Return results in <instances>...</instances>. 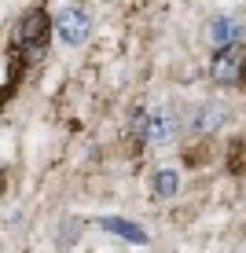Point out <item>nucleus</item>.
I'll use <instances>...</instances> for the list:
<instances>
[{"label": "nucleus", "mask_w": 246, "mask_h": 253, "mask_svg": "<svg viewBox=\"0 0 246 253\" xmlns=\"http://www.w3.org/2000/svg\"><path fill=\"white\" fill-rule=\"evenodd\" d=\"M51 41V19L45 7H30L15 26V51H22L26 63H41Z\"/></svg>", "instance_id": "obj_1"}, {"label": "nucleus", "mask_w": 246, "mask_h": 253, "mask_svg": "<svg viewBox=\"0 0 246 253\" xmlns=\"http://www.w3.org/2000/svg\"><path fill=\"white\" fill-rule=\"evenodd\" d=\"M243 59H246V48L243 44H228V48H217L213 59H209V77L217 84H239V74H243Z\"/></svg>", "instance_id": "obj_2"}, {"label": "nucleus", "mask_w": 246, "mask_h": 253, "mask_svg": "<svg viewBox=\"0 0 246 253\" xmlns=\"http://www.w3.org/2000/svg\"><path fill=\"white\" fill-rule=\"evenodd\" d=\"M55 33H59V41H63V44L77 48V44H85V41H89L92 19L81 11V7H63V11L55 15Z\"/></svg>", "instance_id": "obj_3"}, {"label": "nucleus", "mask_w": 246, "mask_h": 253, "mask_svg": "<svg viewBox=\"0 0 246 253\" xmlns=\"http://www.w3.org/2000/svg\"><path fill=\"white\" fill-rule=\"evenodd\" d=\"M136 128H140V139H144V143H169V139L177 136V118H173L169 110L140 114Z\"/></svg>", "instance_id": "obj_4"}, {"label": "nucleus", "mask_w": 246, "mask_h": 253, "mask_svg": "<svg viewBox=\"0 0 246 253\" xmlns=\"http://www.w3.org/2000/svg\"><path fill=\"white\" fill-rule=\"evenodd\" d=\"M224 118H228L224 103H202V107L195 110V118H191V132L195 136H209V132H217V128L224 125Z\"/></svg>", "instance_id": "obj_5"}, {"label": "nucleus", "mask_w": 246, "mask_h": 253, "mask_svg": "<svg viewBox=\"0 0 246 253\" xmlns=\"http://www.w3.org/2000/svg\"><path fill=\"white\" fill-rule=\"evenodd\" d=\"M99 228L118 235V239H125V242H133V246H147V242H151V235L140 228V224L125 220V216H99Z\"/></svg>", "instance_id": "obj_6"}, {"label": "nucleus", "mask_w": 246, "mask_h": 253, "mask_svg": "<svg viewBox=\"0 0 246 253\" xmlns=\"http://www.w3.org/2000/svg\"><path fill=\"white\" fill-rule=\"evenodd\" d=\"M239 33H243V26L235 22V19H228V15H217L213 22H209V44L213 48H228V44H239Z\"/></svg>", "instance_id": "obj_7"}, {"label": "nucleus", "mask_w": 246, "mask_h": 253, "mask_svg": "<svg viewBox=\"0 0 246 253\" xmlns=\"http://www.w3.org/2000/svg\"><path fill=\"white\" fill-rule=\"evenodd\" d=\"M180 191V172L177 169H158L154 172V195L158 198H173Z\"/></svg>", "instance_id": "obj_8"}, {"label": "nucleus", "mask_w": 246, "mask_h": 253, "mask_svg": "<svg viewBox=\"0 0 246 253\" xmlns=\"http://www.w3.org/2000/svg\"><path fill=\"white\" fill-rule=\"evenodd\" d=\"M239 81H243V88H246V59H243V74H239Z\"/></svg>", "instance_id": "obj_9"}]
</instances>
